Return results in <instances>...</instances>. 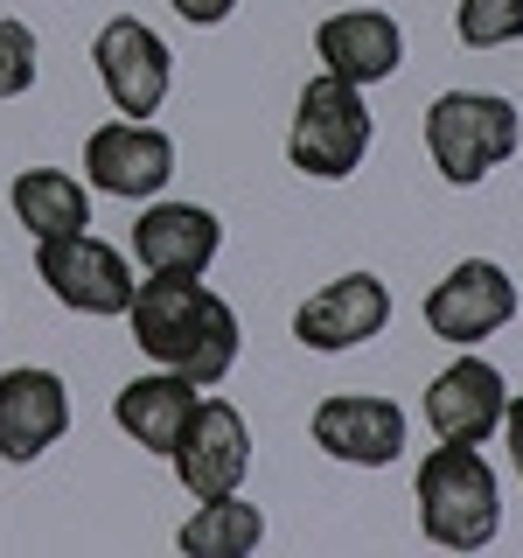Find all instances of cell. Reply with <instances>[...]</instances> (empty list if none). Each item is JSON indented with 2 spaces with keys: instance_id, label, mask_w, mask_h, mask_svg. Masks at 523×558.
Wrapping results in <instances>:
<instances>
[{
  "instance_id": "obj_1",
  "label": "cell",
  "mask_w": 523,
  "mask_h": 558,
  "mask_svg": "<svg viewBox=\"0 0 523 558\" xmlns=\"http://www.w3.org/2000/svg\"><path fill=\"white\" fill-rule=\"evenodd\" d=\"M133 342L147 363L188 377V384H223V371L238 363L244 349V328H238V307L223 293H209L203 279H182V272H147L133 287Z\"/></svg>"
},
{
  "instance_id": "obj_2",
  "label": "cell",
  "mask_w": 523,
  "mask_h": 558,
  "mask_svg": "<svg viewBox=\"0 0 523 558\" xmlns=\"http://www.w3.org/2000/svg\"><path fill=\"white\" fill-rule=\"evenodd\" d=\"M412 502H418V531L447 551H482L502 531V482L475 447H453V440L433 447L418 461Z\"/></svg>"
},
{
  "instance_id": "obj_3",
  "label": "cell",
  "mask_w": 523,
  "mask_h": 558,
  "mask_svg": "<svg viewBox=\"0 0 523 558\" xmlns=\"http://www.w3.org/2000/svg\"><path fill=\"white\" fill-rule=\"evenodd\" d=\"M523 140V119L496 92H440L426 105V154L453 189H475L488 168H502Z\"/></svg>"
},
{
  "instance_id": "obj_4",
  "label": "cell",
  "mask_w": 523,
  "mask_h": 558,
  "mask_svg": "<svg viewBox=\"0 0 523 558\" xmlns=\"http://www.w3.org/2000/svg\"><path fill=\"white\" fill-rule=\"evenodd\" d=\"M370 105H363V84L336 77V70H321V77L301 92L293 105V133H287V161L314 174V182H342V174L363 168V154H370Z\"/></svg>"
},
{
  "instance_id": "obj_5",
  "label": "cell",
  "mask_w": 523,
  "mask_h": 558,
  "mask_svg": "<svg viewBox=\"0 0 523 558\" xmlns=\"http://www.w3.org/2000/svg\"><path fill=\"white\" fill-rule=\"evenodd\" d=\"M35 279L70 307V314H126L133 307V266L126 252H112L92 231H70V238H35Z\"/></svg>"
},
{
  "instance_id": "obj_6",
  "label": "cell",
  "mask_w": 523,
  "mask_h": 558,
  "mask_svg": "<svg viewBox=\"0 0 523 558\" xmlns=\"http://www.w3.org/2000/svg\"><path fill=\"white\" fill-rule=\"evenodd\" d=\"M92 63H98V84L105 98L119 105L126 119H154L168 105V84H174V57L168 43L154 35L139 14H112L92 43Z\"/></svg>"
},
{
  "instance_id": "obj_7",
  "label": "cell",
  "mask_w": 523,
  "mask_h": 558,
  "mask_svg": "<svg viewBox=\"0 0 523 558\" xmlns=\"http://www.w3.org/2000/svg\"><path fill=\"white\" fill-rule=\"evenodd\" d=\"M174 475L196 502L209 496H238L244 475H252V426H244V412L231 398H196V412H188L182 426V447L168 453Z\"/></svg>"
},
{
  "instance_id": "obj_8",
  "label": "cell",
  "mask_w": 523,
  "mask_h": 558,
  "mask_svg": "<svg viewBox=\"0 0 523 558\" xmlns=\"http://www.w3.org/2000/svg\"><path fill=\"white\" fill-rule=\"evenodd\" d=\"M510 322H516V279L502 272L496 258H461V266L426 293V328L440 342L475 349V342H488Z\"/></svg>"
},
{
  "instance_id": "obj_9",
  "label": "cell",
  "mask_w": 523,
  "mask_h": 558,
  "mask_svg": "<svg viewBox=\"0 0 523 558\" xmlns=\"http://www.w3.org/2000/svg\"><path fill=\"white\" fill-rule=\"evenodd\" d=\"M391 328V287H384L377 272H342L328 279L321 293H307L301 307H293V336L301 349L314 356H336V349H363L370 336Z\"/></svg>"
},
{
  "instance_id": "obj_10",
  "label": "cell",
  "mask_w": 523,
  "mask_h": 558,
  "mask_svg": "<svg viewBox=\"0 0 523 558\" xmlns=\"http://www.w3.org/2000/svg\"><path fill=\"white\" fill-rule=\"evenodd\" d=\"M314 447L328 453V461H349V468H391L398 453H405V412L391 405V398L377 391H336L321 398L307 418Z\"/></svg>"
},
{
  "instance_id": "obj_11",
  "label": "cell",
  "mask_w": 523,
  "mask_h": 558,
  "mask_svg": "<svg viewBox=\"0 0 523 558\" xmlns=\"http://www.w3.org/2000/svg\"><path fill=\"white\" fill-rule=\"evenodd\" d=\"M84 168H92V189L126 203H154L174 174V140L147 119H112L84 140Z\"/></svg>"
},
{
  "instance_id": "obj_12",
  "label": "cell",
  "mask_w": 523,
  "mask_h": 558,
  "mask_svg": "<svg viewBox=\"0 0 523 558\" xmlns=\"http://www.w3.org/2000/svg\"><path fill=\"white\" fill-rule=\"evenodd\" d=\"M502 412H510V384H502V371H496V363H482V356L447 363V371L426 384V426H433V440L482 447L488 433L502 426Z\"/></svg>"
},
{
  "instance_id": "obj_13",
  "label": "cell",
  "mask_w": 523,
  "mask_h": 558,
  "mask_svg": "<svg viewBox=\"0 0 523 558\" xmlns=\"http://www.w3.org/2000/svg\"><path fill=\"white\" fill-rule=\"evenodd\" d=\"M70 433V391L57 371H0V461L28 468L35 453H49Z\"/></svg>"
},
{
  "instance_id": "obj_14",
  "label": "cell",
  "mask_w": 523,
  "mask_h": 558,
  "mask_svg": "<svg viewBox=\"0 0 523 558\" xmlns=\"http://www.w3.org/2000/svg\"><path fill=\"white\" fill-rule=\"evenodd\" d=\"M223 252V223L203 203H147L133 217V258L147 272H182L203 279Z\"/></svg>"
},
{
  "instance_id": "obj_15",
  "label": "cell",
  "mask_w": 523,
  "mask_h": 558,
  "mask_svg": "<svg viewBox=\"0 0 523 558\" xmlns=\"http://www.w3.org/2000/svg\"><path fill=\"white\" fill-rule=\"evenodd\" d=\"M314 57H321V70H336L349 84H384L405 63V28L384 8H342L314 28Z\"/></svg>"
},
{
  "instance_id": "obj_16",
  "label": "cell",
  "mask_w": 523,
  "mask_h": 558,
  "mask_svg": "<svg viewBox=\"0 0 523 558\" xmlns=\"http://www.w3.org/2000/svg\"><path fill=\"white\" fill-rule=\"evenodd\" d=\"M196 384L188 377H174L154 363L147 377H133L126 391L112 398V418H119V433H126L133 447H147V453H174L182 447V426H188V412H196Z\"/></svg>"
},
{
  "instance_id": "obj_17",
  "label": "cell",
  "mask_w": 523,
  "mask_h": 558,
  "mask_svg": "<svg viewBox=\"0 0 523 558\" xmlns=\"http://www.w3.org/2000/svg\"><path fill=\"white\" fill-rule=\"evenodd\" d=\"M8 203L35 238H70V231L92 223V196H84V182L63 174V168H22L8 182Z\"/></svg>"
},
{
  "instance_id": "obj_18",
  "label": "cell",
  "mask_w": 523,
  "mask_h": 558,
  "mask_svg": "<svg viewBox=\"0 0 523 558\" xmlns=\"http://www.w3.org/2000/svg\"><path fill=\"white\" fill-rule=\"evenodd\" d=\"M258 537H266V517H258L252 502L209 496V502H196V517L174 531V545H182L188 558H252Z\"/></svg>"
},
{
  "instance_id": "obj_19",
  "label": "cell",
  "mask_w": 523,
  "mask_h": 558,
  "mask_svg": "<svg viewBox=\"0 0 523 558\" xmlns=\"http://www.w3.org/2000/svg\"><path fill=\"white\" fill-rule=\"evenodd\" d=\"M453 28H461L467 49H502L523 35V0H461Z\"/></svg>"
},
{
  "instance_id": "obj_20",
  "label": "cell",
  "mask_w": 523,
  "mask_h": 558,
  "mask_svg": "<svg viewBox=\"0 0 523 558\" xmlns=\"http://www.w3.org/2000/svg\"><path fill=\"white\" fill-rule=\"evenodd\" d=\"M35 84V35L0 14V98H22Z\"/></svg>"
},
{
  "instance_id": "obj_21",
  "label": "cell",
  "mask_w": 523,
  "mask_h": 558,
  "mask_svg": "<svg viewBox=\"0 0 523 558\" xmlns=\"http://www.w3.org/2000/svg\"><path fill=\"white\" fill-rule=\"evenodd\" d=\"M182 22H196V28H217V22H231V8L238 0H168Z\"/></svg>"
},
{
  "instance_id": "obj_22",
  "label": "cell",
  "mask_w": 523,
  "mask_h": 558,
  "mask_svg": "<svg viewBox=\"0 0 523 558\" xmlns=\"http://www.w3.org/2000/svg\"><path fill=\"white\" fill-rule=\"evenodd\" d=\"M502 440H510V468L523 482V398H510V412H502Z\"/></svg>"
}]
</instances>
